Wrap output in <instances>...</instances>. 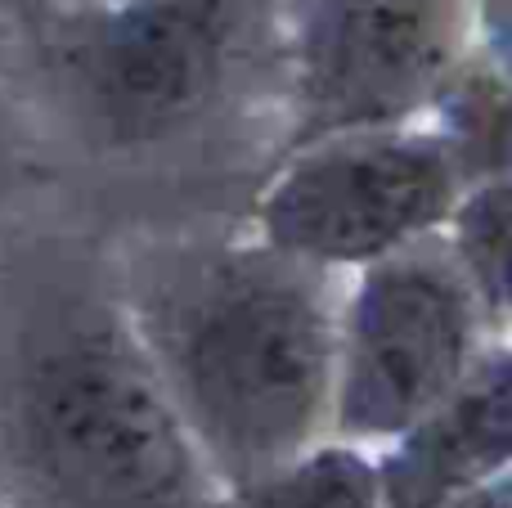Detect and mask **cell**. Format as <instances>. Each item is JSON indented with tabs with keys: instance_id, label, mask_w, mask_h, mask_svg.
Returning a JSON list of instances; mask_svg holds the SVG:
<instances>
[{
	"instance_id": "obj_2",
	"label": "cell",
	"mask_w": 512,
	"mask_h": 508,
	"mask_svg": "<svg viewBox=\"0 0 512 508\" xmlns=\"http://www.w3.org/2000/svg\"><path fill=\"white\" fill-rule=\"evenodd\" d=\"M126 320L221 491L328 441L342 275L243 221L108 234Z\"/></svg>"
},
{
	"instance_id": "obj_10",
	"label": "cell",
	"mask_w": 512,
	"mask_h": 508,
	"mask_svg": "<svg viewBox=\"0 0 512 508\" xmlns=\"http://www.w3.org/2000/svg\"><path fill=\"white\" fill-rule=\"evenodd\" d=\"M382 508H512V477H499L490 486H477V491L450 495V500H427V504H387Z\"/></svg>"
},
{
	"instance_id": "obj_1",
	"label": "cell",
	"mask_w": 512,
	"mask_h": 508,
	"mask_svg": "<svg viewBox=\"0 0 512 508\" xmlns=\"http://www.w3.org/2000/svg\"><path fill=\"white\" fill-rule=\"evenodd\" d=\"M113 279L108 234L0 225V508H221Z\"/></svg>"
},
{
	"instance_id": "obj_5",
	"label": "cell",
	"mask_w": 512,
	"mask_h": 508,
	"mask_svg": "<svg viewBox=\"0 0 512 508\" xmlns=\"http://www.w3.org/2000/svg\"><path fill=\"white\" fill-rule=\"evenodd\" d=\"M477 0H270L283 68L279 153L427 122L477 59Z\"/></svg>"
},
{
	"instance_id": "obj_12",
	"label": "cell",
	"mask_w": 512,
	"mask_h": 508,
	"mask_svg": "<svg viewBox=\"0 0 512 508\" xmlns=\"http://www.w3.org/2000/svg\"><path fill=\"white\" fill-rule=\"evenodd\" d=\"M0 225H5V221H0Z\"/></svg>"
},
{
	"instance_id": "obj_7",
	"label": "cell",
	"mask_w": 512,
	"mask_h": 508,
	"mask_svg": "<svg viewBox=\"0 0 512 508\" xmlns=\"http://www.w3.org/2000/svg\"><path fill=\"white\" fill-rule=\"evenodd\" d=\"M512 351L495 347L432 414L378 450L387 504H427L512 477Z\"/></svg>"
},
{
	"instance_id": "obj_11",
	"label": "cell",
	"mask_w": 512,
	"mask_h": 508,
	"mask_svg": "<svg viewBox=\"0 0 512 508\" xmlns=\"http://www.w3.org/2000/svg\"><path fill=\"white\" fill-rule=\"evenodd\" d=\"M14 216H23L14 207V171H9V162L0 158V221H14Z\"/></svg>"
},
{
	"instance_id": "obj_4",
	"label": "cell",
	"mask_w": 512,
	"mask_h": 508,
	"mask_svg": "<svg viewBox=\"0 0 512 508\" xmlns=\"http://www.w3.org/2000/svg\"><path fill=\"white\" fill-rule=\"evenodd\" d=\"M504 342L441 234L360 266L337 302L328 441L387 450Z\"/></svg>"
},
{
	"instance_id": "obj_9",
	"label": "cell",
	"mask_w": 512,
	"mask_h": 508,
	"mask_svg": "<svg viewBox=\"0 0 512 508\" xmlns=\"http://www.w3.org/2000/svg\"><path fill=\"white\" fill-rule=\"evenodd\" d=\"M508 221H512V176H481L463 189L445 221L441 239L450 257L459 261L463 279L490 320L499 329H512V297H508Z\"/></svg>"
},
{
	"instance_id": "obj_6",
	"label": "cell",
	"mask_w": 512,
	"mask_h": 508,
	"mask_svg": "<svg viewBox=\"0 0 512 508\" xmlns=\"http://www.w3.org/2000/svg\"><path fill=\"white\" fill-rule=\"evenodd\" d=\"M468 185V162L432 122L346 131L279 153L243 225L270 248L346 279L441 234Z\"/></svg>"
},
{
	"instance_id": "obj_8",
	"label": "cell",
	"mask_w": 512,
	"mask_h": 508,
	"mask_svg": "<svg viewBox=\"0 0 512 508\" xmlns=\"http://www.w3.org/2000/svg\"><path fill=\"white\" fill-rule=\"evenodd\" d=\"M221 508H382L378 459L346 441H319L256 482L225 491Z\"/></svg>"
},
{
	"instance_id": "obj_3",
	"label": "cell",
	"mask_w": 512,
	"mask_h": 508,
	"mask_svg": "<svg viewBox=\"0 0 512 508\" xmlns=\"http://www.w3.org/2000/svg\"><path fill=\"white\" fill-rule=\"evenodd\" d=\"M270 0H50L27 50L41 113L99 171H167L243 99Z\"/></svg>"
}]
</instances>
